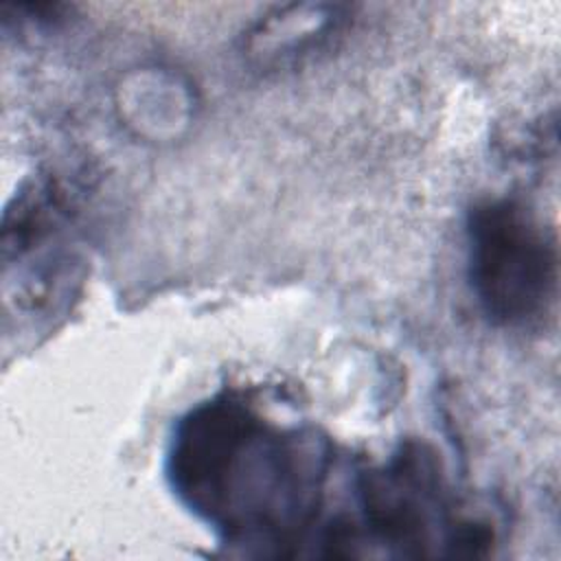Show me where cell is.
I'll use <instances>...</instances> for the list:
<instances>
[{"label": "cell", "mask_w": 561, "mask_h": 561, "mask_svg": "<svg viewBox=\"0 0 561 561\" xmlns=\"http://www.w3.org/2000/svg\"><path fill=\"white\" fill-rule=\"evenodd\" d=\"M329 456L305 430L278 427L239 394L215 397L178 425L169 480L226 543L285 554L318 517Z\"/></svg>", "instance_id": "6da1fadb"}, {"label": "cell", "mask_w": 561, "mask_h": 561, "mask_svg": "<svg viewBox=\"0 0 561 561\" xmlns=\"http://www.w3.org/2000/svg\"><path fill=\"white\" fill-rule=\"evenodd\" d=\"M469 280L484 316L504 329L539 327L559 287L554 232L517 199L478 202L467 217Z\"/></svg>", "instance_id": "7a4b0ae2"}, {"label": "cell", "mask_w": 561, "mask_h": 561, "mask_svg": "<svg viewBox=\"0 0 561 561\" xmlns=\"http://www.w3.org/2000/svg\"><path fill=\"white\" fill-rule=\"evenodd\" d=\"M357 495L366 530L397 554H430L427 546L436 541L438 530L451 557L484 554L493 539L482 522L447 519L436 458L416 443L403 445L386 467L364 471Z\"/></svg>", "instance_id": "3957f363"}, {"label": "cell", "mask_w": 561, "mask_h": 561, "mask_svg": "<svg viewBox=\"0 0 561 561\" xmlns=\"http://www.w3.org/2000/svg\"><path fill=\"white\" fill-rule=\"evenodd\" d=\"M346 24L340 4H291L261 20L248 37V55L263 68L294 66L322 50Z\"/></svg>", "instance_id": "277c9868"}]
</instances>
